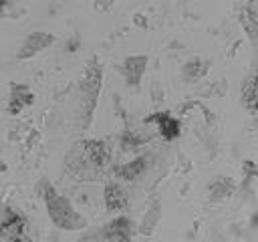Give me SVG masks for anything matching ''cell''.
<instances>
[{
	"mask_svg": "<svg viewBox=\"0 0 258 242\" xmlns=\"http://www.w3.org/2000/svg\"><path fill=\"white\" fill-rule=\"evenodd\" d=\"M77 145L79 147L73 149L67 157V169L79 179H87L89 175L91 177L99 175L111 159L109 145L101 139H87Z\"/></svg>",
	"mask_w": 258,
	"mask_h": 242,
	"instance_id": "obj_1",
	"label": "cell"
},
{
	"mask_svg": "<svg viewBox=\"0 0 258 242\" xmlns=\"http://www.w3.org/2000/svg\"><path fill=\"white\" fill-rule=\"evenodd\" d=\"M38 192L44 202L46 214L56 228L73 232V230H83L87 226V218L81 212H77L75 206L71 204V200L64 198L48 179H42L38 184Z\"/></svg>",
	"mask_w": 258,
	"mask_h": 242,
	"instance_id": "obj_2",
	"label": "cell"
},
{
	"mask_svg": "<svg viewBox=\"0 0 258 242\" xmlns=\"http://www.w3.org/2000/svg\"><path fill=\"white\" fill-rule=\"evenodd\" d=\"M103 89V65L97 56H93L81 75L79 81V97H81V125L83 129H87L93 121L97 103H99V95Z\"/></svg>",
	"mask_w": 258,
	"mask_h": 242,
	"instance_id": "obj_3",
	"label": "cell"
},
{
	"mask_svg": "<svg viewBox=\"0 0 258 242\" xmlns=\"http://www.w3.org/2000/svg\"><path fill=\"white\" fill-rule=\"evenodd\" d=\"M0 240L2 242H30L28 222L24 214L12 206L0 208Z\"/></svg>",
	"mask_w": 258,
	"mask_h": 242,
	"instance_id": "obj_4",
	"label": "cell"
},
{
	"mask_svg": "<svg viewBox=\"0 0 258 242\" xmlns=\"http://www.w3.org/2000/svg\"><path fill=\"white\" fill-rule=\"evenodd\" d=\"M54 34H50V32H42V30H36V32H30L24 40H22V44H20V48H18V52H16V60H28V58H32V56H36L38 52H42L44 48H48L50 44H54Z\"/></svg>",
	"mask_w": 258,
	"mask_h": 242,
	"instance_id": "obj_5",
	"label": "cell"
},
{
	"mask_svg": "<svg viewBox=\"0 0 258 242\" xmlns=\"http://www.w3.org/2000/svg\"><path fill=\"white\" fill-rule=\"evenodd\" d=\"M145 69H147V56L145 54H131V56H127L123 60V65H121V73H123L125 83L129 87H139Z\"/></svg>",
	"mask_w": 258,
	"mask_h": 242,
	"instance_id": "obj_6",
	"label": "cell"
},
{
	"mask_svg": "<svg viewBox=\"0 0 258 242\" xmlns=\"http://www.w3.org/2000/svg\"><path fill=\"white\" fill-rule=\"evenodd\" d=\"M101 240L103 242H133L131 238V220L125 216L115 218L101 230Z\"/></svg>",
	"mask_w": 258,
	"mask_h": 242,
	"instance_id": "obj_7",
	"label": "cell"
},
{
	"mask_svg": "<svg viewBox=\"0 0 258 242\" xmlns=\"http://www.w3.org/2000/svg\"><path fill=\"white\" fill-rule=\"evenodd\" d=\"M34 103V93L26 85H12L10 95H8V105L6 111L10 115H20L24 109H28Z\"/></svg>",
	"mask_w": 258,
	"mask_h": 242,
	"instance_id": "obj_8",
	"label": "cell"
},
{
	"mask_svg": "<svg viewBox=\"0 0 258 242\" xmlns=\"http://www.w3.org/2000/svg\"><path fill=\"white\" fill-rule=\"evenodd\" d=\"M149 121L155 123L157 133H159L165 141H171V139H175V137L181 133V125H179V121H177L169 111H159V113H155Z\"/></svg>",
	"mask_w": 258,
	"mask_h": 242,
	"instance_id": "obj_9",
	"label": "cell"
},
{
	"mask_svg": "<svg viewBox=\"0 0 258 242\" xmlns=\"http://www.w3.org/2000/svg\"><path fill=\"white\" fill-rule=\"evenodd\" d=\"M129 206V200H127V194L123 192V188L115 182L107 184L105 186V208L113 214H119L123 210H127Z\"/></svg>",
	"mask_w": 258,
	"mask_h": 242,
	"instance_id": "obj_10",
	"label": "cell"
},
{
	"mask_svg": "<svg viewBox=\"0 0 258 242\" xmlns=\"http://www.w3.org/2000/svg\"><path fill=\"white\" fill-rule=\"evenodd\" d=\"M234 190H236V184L228 175H218L210 184V198L212 200H226L234 194Z\"/></svg>",
	"mask_w": 258,
	"mask_h": 242,
	"instance_id": "obj_11",
	"label": "cell"
},
{
	"mask_svg": "<svg viewBox=\"0 0 258 242\" xmlns=\"http://www.w3.org/2000/svg\"><path fill=\"white\" fill-rule=\"evenodd\" d=\"M143 167H145V159L143 157L133 159V161L117 167V177H121V179H135L143 171Z\"/></svg>",
	"mask_w": 258,
	"mask_h": 242,
	"instance_id": "obj_12",
	"label": "cell"
},
{
	"mask_svg": "<svg viewBox=\"0 0 258 242\" xmlns=\"http://www.w3.org/2000/svg\"><path fill=\"white\" fill-rule=\"evenodd\" d=\"M206 71H208L206 63L194 58V60L185 63V67H183V79H185L187 83H196L198 79H202V77L206 75Z\"/></svg>",
	"mask_w": 258,
	"mask_h": 242,
	"instance_id": "obj_13",
	"label": "cell"
},
{
	"mask_svg": "<svg viewBox=\"0 0 258 242\" xmlns=\"http://www.w3.org/2000/svg\"><path fill=\"white\" fill-rule=\"evenodd\" d=\"M159 216H161L159 204H153V206L149 208V212L143 216V220H141V226H139V232H141V234H145V236H149V234L153 232V228L157 226V222H159Z\"/></svg>",
	"mask_w": 258,
	"mask_h": 242,
	"instance_id": "obj_14",
	"label": "cell"
},
{
	"mask_svg": "<svg viewBox=\"0 0 258 242\" xmlns=\"http://www.w3.org/2000/svg\"><path fill=\"white\" fill-rule=\"evenodd\" d=\"M8 2H10V0H0V16L4 14V10H6V6H8Z\"/></svg>",
	"mask_w": 258,
	"mask_h": 242,
	"instance_id": "obj_15",
	"label": "cell"
},
{
	"mask_svg": "<svg viewBox=\"0 0 258 242\" xmlns=\"http://www.w3.org/2000/svg\"><path fill=\"white\" fill-rule=\"evenodd\" d=\"M2 171H6V165H4V161H2V157H0V173Z\"/></svg>",
	"mask_w": 258,
	"mask_h": 242,
	"instance_id": "obj_16",
	"label": "cell"
}]
</instances>
